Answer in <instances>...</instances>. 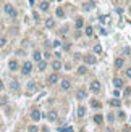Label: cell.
Here are the masks:
<instances>
[{"instance_id":"cell-6","label":"cell","mask_w":131,"mask_h":132,"mask_svg":"<svg viewBox=\"0 0 131 132\" xmlns=\"http://www.w3.org/2000/svg\"><path fill=\"white\" fill-rule=\"evenodd\" d=\"M31 118H33V121H39V119H41V111H39L37 108H34V110L31 111Z\"/></svg>"},{"instance_id":"cell-37","label":"cell","mask_w":131,"mask_h":132,"mask_svg":"<svg viewBox=\"0 0 131 132\" xmlns=\"http://www.w3.org/2000/svg\"><path fill=\"white\" fill-rule=\"evenodd\" d=\"M107 18H109V16H100V21H102V23H107Z\"/></svg>"},{"instance_id":"cell-24","label":"cell","mask_w":131,"mask_h":132,"mask_svg":"<svg viewBox=\"0 0 131 132\" xmlns=\"http://www.w3.org/2000/svg\"><path fill=\"white\" fill-rule=\"evenodd\" d=\"M91 105H92L94 108H100V106H102V103H100L99 100H91Z\"/></svg>"},{"instance_id":"cell-11","label":"cell","mask_w":131,"mask_h":132,"mask_svg":"<svg viewBox=\"0 0 131 132\" xmlns=\"http://www.w3.org/2000/svg\"><path fill=\"white\" fill-rule=\"evenodd\" d=\"M70 87H71V82L68 79H63V81H62V89H63V90H68Z\"/></svg>"},{"instance_id":"cell-7","label":"cell","mask_w":131,"mask_h":132,"mask_svg":"<svg viewBox=\"0 0 131 132\" xmlns=\"http://www.w3.org/2000/svg\"><path fill=\"white\" fill-rule=\"evenodd\" d=\"M8 68H10V71H16L18 69V61L16 60H10V61H8Z\"/></svg>"},{"instance_id":"cell-26","label":"cell","mask_w":131,"mask_h":132,"mask_svg":"<svg viewBox=\"0 0 131 132\" xmlns=\"http://www.w3.org/2000/svg\"><path fill=\"white\" fill-rule=\"evenodd\" d=\"M123 95H125V97H130L131 95V87H125V89H123Z\"/></svg>"},{"instance_id":"cell-12","label":"cell","mask_w":131,"mask_h":132,"mask_svg":"<svg viewBox=\"0 0 131 132\" xmlns=\"http://www.w3.org/2000/svg\"><path fill=\"white\" fill-rule=\"evenodd\" d=\"M76 98H78V100H83V98H86V90H78V92H76Z\"/></svg>"},{"instance_id":"cell-13","label":"cell","mask_w":131,"mask_h":132,"mask_svg":"<svg viewBox=\"0 0 131 132\" xmlns=\"http://www.w3.org/2000/svg\"><path fill=\"white\" fill-rule=\"evenodd\" d=\"M120 105H121V101L118 100V98H112V100H110V106H113V108H118Z\"/></svg>"},{"instance_id":"cell-5","label":"cell","mask_w":131,"mask_h":132,"mask_svg":"<svg viewBox=\"0 0 131 132\" xmlns=\"http://www.w3.org/2000/svg\"><path fill=\"white\" fill-rule=\"evenodd\" d=\"M47 82H49V84H57V82H58V74L57 73L50 74L49 77H47Z\"/></svg>"},{"instance_id":"cell-4","label":"cell","mask_w":131,"mask_h":132,"mask_svg":"<svg viewBox=\"0 0 131 132\" xmlns=\"http://www.w3.org/2000/svg\"><path fill=\"white\" fill-rule=\"evenodd\" d=\"M84 63L86 64H96L97 63V58H96L94 55H86V57H84Z\"/></svg>"},{"instance_id":"cell-39","label":"cell","mask_w":131,"mask_h":132,"mask_svg":"<svg viewBox=\"0 0 131 132\" xmlns=\"http://www.w3.org/2000/svg\"><path fill=\"white\" fill-rule=\"evenodd\" d=\"M52 45H54V47H58V45H60V40H55V42L52 44Z\"/></svg>"},{"instance_id":"cell-29","label":"cell","mask_w":131,"mask_h":132,"mask_svg":"<svg viewBox=\"0 0 131 132\" xmlns=\"http://www.w3.org/2000/svg\"><path fill=\"white\" fill-rule=\"evenodd\" d=\"M86 36H92V27H91V26L86 27Z\"/></svg>"},{"instance_id":"cell-27","label":"cell","mask_w":131,"mask_h":132,"mask_svg":"<svg viewBox=\"0 0 131 132\" xmlns=\"http://www.w3.org/2000/svg\"><path fill=\"white\" fill-rule=\"evenodd\" d=\"M83 8H84V10H92V8H94V3H92V2H89V3H86Z\"/></svg>"},{"instance_id":"cell-40","label":"cell","mask_w":131,"mask_h":132,"mask_svg":"<svg viewBox=\"0 0 131 132\" xmlns=\"http://www.w3.org/2000/svg\"><path fill=\"white\" fill-rule=\"evenodd\" d=\"M3 89V82H2V81H0V90Z\"/></svg>"},{"instance_id":"cell-9","label":"cell","mask_w":131,"mask_h":132,"mask_svg":"<svg viewBox=\"0 0 131 132\" xmlns=\"http://www.w3.org/2000/svg\"><path fill=\"white\" fill-rule=\"evenodd\" d=\"M99 89H100L99 81H92V82H91V90H92V92H99Z\"/></svg>"},{"instance_id":"cell-8","label":"cell","mask_w":131,"mask_h":132,"mask_svg":"<svg viewBox=\"0 0 131 132\" xmlns=\"http://www.w3.org/2000/svg\"><path fill=\"white\" fill-rule=\"evenodd\" d=\"M113 85L117 87V89H120V87L125 85V82H123V79H120V77H115L113 79Z\"/></svg>"},{"instance_id":"cell-1","label":"cell","mask_w":131,"mask_h":132,"mask_svg":"<svg viewBox=\"0 0 131 132\" xmlns=\"http://www.w3.org/2000/svg\"><path fill=\"white\" fill-rule=\"evenodd\" d=\"M3 10H5L7 15H10L11 18H16V10L13 8V5H10V3H7L5 6H3Z\"/></svg>"},{"instance_id":"cell-28","label":"cell","mask_w":131,"mask_h":132,"mask_svg":"<svg viewBox=\"0 0 131 132\" xmlns=\"http://www.w3.org/2000/svg\"><path fill=\"white\" fill-rule=\"evenodd\" d=\"M28 132H39V129H37V126H29L28 127Z\"/></svg>"},{"instance_id":"cell-31","label":"cell","mask_w":131,"mask_h":132,"mask_svg":"<svg viewBox=\"0 0 131 132\" xmlns=\"http://www.w3.org/2000/svg\"><path fill=\"white\" fill-rule=\"evenodd\" d=\"M36 89V84H34V82H29V84H28V90H34Z\"/></svg>"},{"instance_id":"cell-30","label":"cell","mask_w":131,"mask_h":132,"mask_svg":"<svg viewBox=\"0 0 131 132\" xmlns=\"http://www.w3.org/2000/svg\"><path fill=\"white\" fill-rule=\"evenodd\" d=\"M94 52L100 53V52H102V47H100V45H94Z\"/></svg>"},{"instance_id":"cell-19","label":"cell","mask_w":131,"mask_h":132,"mask_svg":"<svg viewBox=\"0 0 131 132\" xmlns=\"http://www.w3.org/2000/svg\"><path fill=\"white\" fill-rule=\"evenodd\" d=\"M34 61H42V55H41V52H39V50H36V52H34Z\"/></svg>"},{"instance_id":"cell-36","label":"cell","mask_w":131,"mask_h":132,"mask_svg":"<svg viewBox=\"0 0 131 132\" xmlns=\"http://www.w3.org/2000/svg\"><path fill=\"white\" fill-rule=\"evenodd\" d=\"M118 118H120V119H125V113L120 111V113H118Z\"/></svg>"},{"instance_id":"cell-18","label":"cell","mask_w":131,"mask_h":132,"mask_svg":"<svg viewBox=\"0 0 131 132\" xmlns=\"http://www.w3.org/2000/svg\"><path fill=\"white\" fill-rule=\"evenodd\" d=\"M86 73H87V66L86 64H81V66L78 68V74H81L83 76V74H86Z\"/></svg>"},{"instance_id":"cell-14","label":"cell","mask_w":131,"mask_h":132,"mask_svg":"<svg viewBox=\"0 0 131 132\" xmlns=\"http://www.w3.org/2000/svg\"><path fill=\"white\" fill-rule=\"evenodd\" d=\"M52 68H54L55 71H60V69H62V61H60V60L54 61V63H52Z\"/></svg>"},{"instance_id":"cell-22","label":"cell","mask_w":131,"mask_h":132,"mask_svg":"<svg viewBox=\"0 0 131 132\" xmlns=\"http://www.w3.org/2000/svg\"><path fill=\"white\" fill-rule=\"evenodd\" d=\"M55 13H57V16H58V18H63V16H65V11H63V8H60V6L57 8V11H55Z\"/></svg>"},{"instance_id":"cell-15","label":"cell","mask_w":131,"mask_h":132,"mask_svg":"<svg viewBox=\"0 0 131 132\" xmlns=\"http://www.w3.org/2000/svg\"><path fill=\"white\" fill-rule=\"evenodd\" d=\"M54 26H55V21L52 19V18H47V21H45V27H47V29H52Z\"/></svg>"},{"instance_id":"cell-38","label":"cell","mask_w":131,"mask_h":132,"mask_svg":"<svg viewBox=\"0 0 131 132\" xmlns=\"http://www.w3.org/2000/svg\"><path fill=\"white\" fill-rule=\"evenodd\" d=\"M113 97H115V98H118V97H120V92H118V90H115V92H113Z\"/></svg>"},{"instance_id":"cell-16","label":"cell","mask_w":131,"mask_h":132,"mask_svg":"<svg viewBox=\"0 0 131 132\" xmlns=\"http://www.w3.org/2000/svg\"><path fill=\"white\" fill-rule=\"evenodd\" d=\"M78 116L79 118L86 116V106H79V108H78Z\"/></svg>"},{"instance_id":"cell-35","label":"cell","mask_w":131,"mask_h":132,"mask_svg":"<svg viewBox=\"0 0 131 132\" xmlns=\"http://www.w3.org/2000/svg\"><path fill=\"white\" fill-rule=\"evenodd\" d=\"M126 77H131V68H128V69H126Z\"/></svg>"},{"instance_id":"cell-33","label":"cell","mask_w":131,"mask_h":132,"mask_svg":"<svg viewBox=\"0 0 131 132\" xmlns=\"http://www.w3.org/2000/svg\"><path fill=\"white\" fill-rule=\"evenodd\" d=\"M107 119H109V122H113V121H115V116L112 114V113H110L109 116H107Z\"/></svg>"},{"instance_id":"cell-2","label":"cell","mask_w":131,"mask_h":132,"mask_svg":"<svg viewBox=\"0 0 131 132\" xmlns=\"http://www.w3.org/2000/svg\"><path fill=\"white\" fill-rule=\"evenodd\" d=\"M45 118H47V121H50V122H55L57 121V118H58V113L55 110H50L47 114H45Z\"/></svg>"},{"instance_id":"cell-41","label":"cell","mask_w":131,"mask_h":132,"mask_svg":"<svg viewBox=\"0 0 131 132\" xmlns=\"http://www.w3.org/2000/svg\"><path fill=\"white\" fill-rule=\"evenodd\" d=\"M112 2H118V0H112Z\"/></svg>"},{"instance_id":"cell-20","label":"cell","mask_w":131,"mask_h":132,"mask_svg":"<svg viewBox=\"0 0 131 132\" xmlns=\"http://www.w3.org/2000/svg\"><path fill=\"white\" fill-rule=\"evenodd\" d=\"M94 122L102 124V122H104V116H102V114H96V116H94Z\"/></svg>"},{"instance_id":"cell-34","label":"cell","mask_w":131,"mask_h":132,"mask_svg":"<svg viewBox=\"0 0 131 132\" xmlns=\"http://www.w3.org/2000/svg\"><path fill=\"white\" fill-rule=\"evenodd\" d=\"M7 103V97H0V105H5Z\"/></svg>"},{"instance_id":"cell-25","label":"cell","mask_w":131,"mask_h":132,"mask_svg":"<svg viewBox=\"0 0 131 132\" xmlns=\"http://www.w3.org/2000/svg\"><path fill=\"white\" fill-rule=\"evenodd\" d=\"M10 87H11V89H13V90H18V89H20V84H18L16 81H11Z\"/></svg>"},{"instance_id":"cell-21","label":"cell","mask_w":131,"mask_h":132,"mask_svg":"<svg viewBox=\"0 0 131 132\" xmlns=\"http://www.w3.org/2000/svg\"><path fill=\"white\" fill-rule=\"evenodd\" d=\"M83 24H84V21H83V18H78L76 23H75V26H76V29H81Z\"/></svg>"},{"instance_id":"cell-3","label":"cell","mask_w":131,"mask_h":132,"mask_svg":"<svg viewBox=\"0 0 131 132\" xmlns=\"http://www.w3.org/2000/svg\"><path fill=\"white\" fill-rule=\"evenodd\" d=\"M31 71H33V63L31 61H26V63L23 64V74L28 76V74H31Z\"/></svg>"},{"instance_id":"cell-23","label":"cell","mask_w":131,"mask_h":132,"mask_svg":"<svg viewBox=\"0 0 131 132\" xmlns=\"http://www.w3.org/2000/svg\"><path fill=\"white\" fill-rule=\"evenodd\" d=\"M47 68V61H39V71H45Z\"/></svg>"},{"instance_id":"cell-17","label":"cell","mask_w":131,"mask_h":132,"mask_svg":"<svg viewBox=\"0 0 131 132\" xmlns=\"http://www.w3.org/2000/svg\"><path fill=\"white\" fill-rule=\"evenodd\" d=\"M49 2H41V3H39V8H41V10H42V11H47V10H49Z\"/></svg>"},{"instance_id":"cell-10","label":"cell","mask_w":131,"mask_h":132,"mask_svg":"<svg viewBox=\"0 0 131 132\" xmlns=\"http://www.w3.org/2000/svg\"><path fill=\"white\" fill-rule=\"evenodd\" d=\"M125 66V58H117L115 60V68H123Z\"/></svg>"},{"instance_id":"cell-32","label":"cell","mask_w":131,"mask_h":132,"mask_svg":"<svg viewBox=\"0 0 131 132\" xmlns=\"http://www.w3.org/2000/svg\"><path fill=\"white\" fill-rule=\"evenodd\" d=\"M5 44H7V39L0 37V48H2V47H5Z\"/></svg>"}]
</instances>
